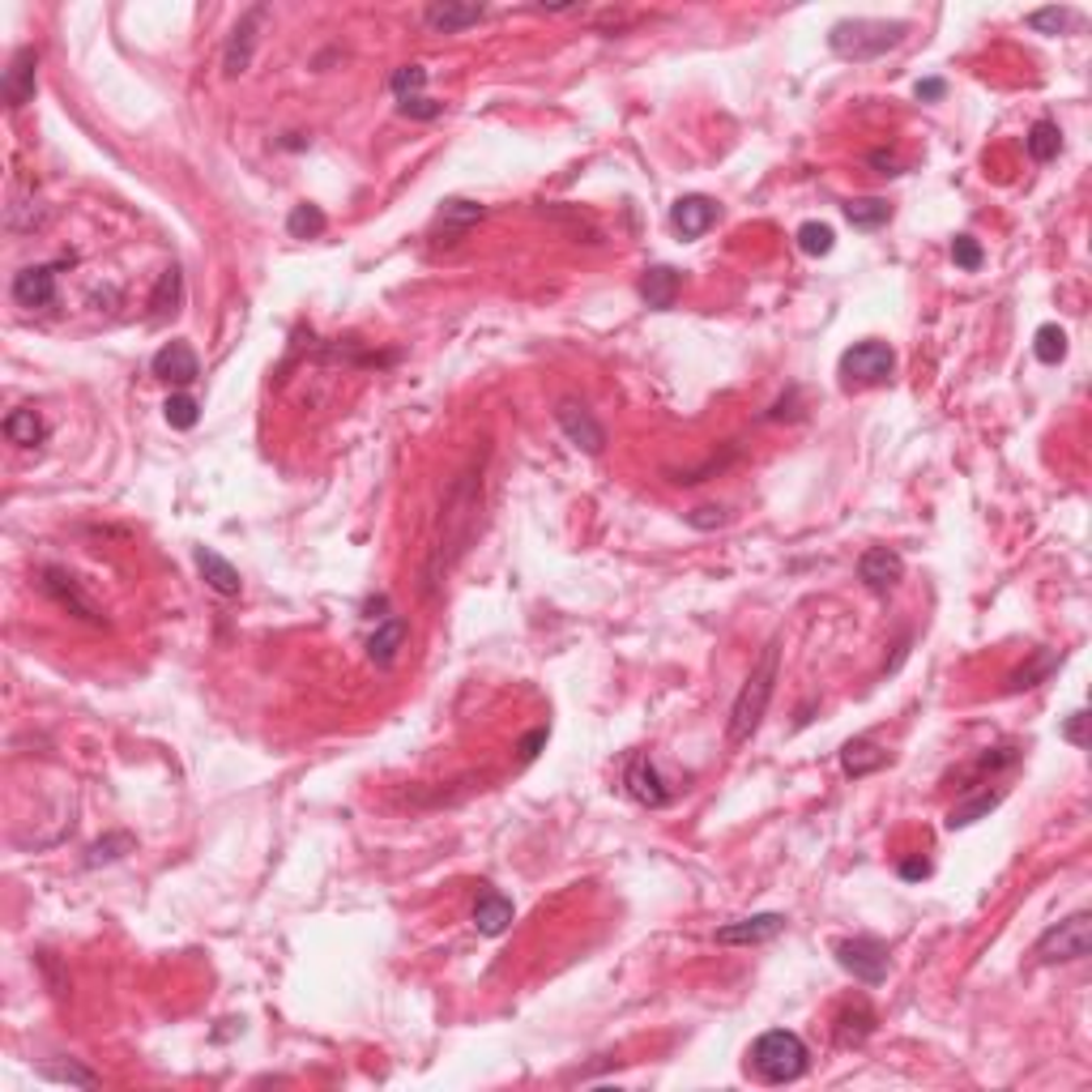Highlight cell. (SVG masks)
Segmentation results:
<instances>
[{"label": "cell", "mask_w": 1092, "mask_h": 1092, "mask_svg": "<svg viewBox=\"0 0 1092 1092\" xmlns=\"http://www.w3.org/2000/svg\"><path fill=\"white\" fill-rule=\"evenodd\" d=\"M777 674H781V641L772 636V641L764 645V653H760V662L751 666V674L743 678L739 696H735L730 725H725V743H730V747H743L760 730V721L768 713V700H772V692H777Z\"/></svg>", "instance_id": "1"}, {"label": "cell", "mask_w": 1092, "mask_h": 1092, "mask_svg": "<svg viewBox=\"0 0 1092 1092\" xmlns=\"http://www.w3.org/2000/svg\"><path fill=\"white\" fill-rule=\"evenodd\" d=\"M909 34V22H888V18H845L828 30V48L841 56V60H853V65H867V60H879L888 56L892 48H900Z\"/></svg>", "instance_id": "2"}, {"label": "cell", "mask_w": 1092, "mask_h": 1092, "mask_svg": "<svg viewBox=\"0 0 1092 1092\" xmlns=\"http://www.w3.org/2000/svg\"><path fill=\"white\" fill-rule=\"evenodd\" d=\"M806 1041L790 1028H768L751 1045V1067L764 1084H790L806 1075Z\"/></svg>", "instance_id": "3"}, {"label": "cell", "mask_w": 1092, "mask_h": 1092, "mask_svg": "<svg viewBox=\"0 0 1092 1092\" xmlns=\"http://www.w3.org/2000/svg\"><path fill=\"white\" fill-rule=\"evenodd\" d=\"M1088 951H1092V914H1084V909H1079V914H1071L1067 922L1050 926L1033 947V955H1037V961H1045V965L1084 961Z\"/></svg>", "instance_id": "4"}, {"label": "cell", "mask_w": 1092, "mask_h": 1092, "mask_svg": "<svg viewBox=\"0 0 1092 1092\" xmlns=\"http://www.w3.org/2000/svg\"><path fill=\"white\" fill-rule=\"evenodd\" d=\"M833 951H837V965L845 973H853V982H862V986H879L888 977V947L871 935L841 939Z\"/></svg>", "instance_id": "5"}, {"label": "cell", "mask_w": 1092, "mask_h": 1092, "mask_svg": "<svg viewBox=\"0 0 1092 1092\" xmlns=\"http://www.w3.org/2000/svg\"><path fill=\"white\" fill-rule=\"evenodd\" d=\"M896 368V354L888 342H858L841 354V376L845 384H884Z\"/></svg>", "instance_id": "6"}, {"label": "cell", "mask_w": 1092, "mask_h": 1092, "mask_svg": "<svg viewBox=\"0 0 1092 1092\" xmlns=\"http://www.w3.org/2000/svg\"><path fill=\"white\" fill-rule=\"evenodd\" d=\"M265 22H269V9H265V5H252V9L235 22L231 39H226V48H222V73H226V77L248 73V65H252V56H256V39H260V26H265Z\"/></svg>", "instance_id": "7"}, {"label": "cell", "mask_w": 1092, "mask_h": 1092, "mask_svg": "<svg viewBox=\"0 0 1092 1092\" xmlns=\"http://www.w3.org/2000/svg\"><path fill=\"white\" fill-rule=\"evenodd\" d=\"M555 423H560V431H564L580 452H589V457H598V452L606 448V427L594 419V409L580 405V401H572V397L555 405Z\"/></svg>", "instance_id": "8"}, {"label": "cell", "mask_w": 1092, "mask_h": 1092, "mask_svg": "<svg viewBox=\"0 0 1092 1092\" xmlns=\"http://www.w3.org/2000/svg\"><path fill=\"white\" fill-rule=\"evenodd\" d=\"M39 585H43V594H48L52 602H60L69 615H77V619H85V623H107L103 611L81 594V585H77L69 572H60V568H43V580H39Z\"/></svg>", "instance_id": "9"}, {"label": "cell", "mask_w": 1092, "mask_h": 1092, "mask_svg": "<svg viewBox=\"0 0 1092 1092\" xmlns=\"http://www.w3.org/2000/svg\"><path fill=\"white\" fill-rule=\"evenodd\" d=\"M904 576V560L892 551V546H871V551H862L858 560V580L871 589V594H888L896 589Z\"/></svg>", "instance_id": "10"}, {"label": "cell", "mask_w": 1092, "mask_h": 1092, "mask_svg": "<svg viewBox=\"0 0 1092 1092\" xmlns=\"http://www.w3.org/2000/svg\"><path fill=\"white\" fill-rule=\"evenodd\" d=\"M154 376L167 380V384H179V389H189L197 376H201V358L189 342H167L158 354H154Z\"/></svg>", "instance_id": "11"}, {"label": "cell", "mask_w": 1092, "mask_h": 1092, "mask_svg": "<svg viewBox=\"0 0 1092 1092\" xmlns=\"http://www.w3.org/2000/svg\"><path fill=\"white\" fill-rule=\"evenodd\" d=\"M623 786L636 802H645V806H666L670 802V790L662 781V772L649 755H631L627 760V772H623Z\"/></svg>", "instance_id": "12"}, {"label": "cell", "mask_w": 1092, "mask_h": 1092, "mask_svg": "<svg viewBox=\"0 0 1092 1092\" xmlns=\"http://www.w3.org/2000/svg\"><path fill=\"white\" fill-rule=\"evenodd\" d=\"M786 930V914H755V918H739L730 926L717 930V943L721 947H755V943H768Z\"/></svg>", "instance_id": "13"}, {"label": "cell", "mask_w": 1092, "mask_h": 1092, "mask_svg": "<svg viewBox=\"0 0 1092 1092\" xmlns=\"http://www.w3.org/2000/svg\"><path fill=\"white\" fill-rule=\"evenodd\" d=\"M34 69H39V52L34 48H18L5 77H0V95H5V103L18 111L34 99Z\"/></svg>", "instance_id": "14"}, {"label": "cell", "mask_w": 1092, "mask_h": 1092, "mask_svg": "<svg viewBox=\"0 0 1092 1092\" xmlns=\"http://www.w3.org/2000/svg\"><path fill=\"white\" fill-rule=\"evenodd\" d=\"M14 299L22 307H52L56 303V269L52 265H26L14 273Z\"/></svg>", "instance_id": "15"}, {"label": "cell", "mask_w": 1092, "mask_h": 1092, "mask_svg": "<svg viewBox=\"0 0 1092 1092\" xmlns=\"http://www.w3.org/2000/svg\"><path fill=\"white\" fill-rule=\"evenodd\" d=\"M487 18L482 5H457V0H436V5L423 9V26L436 34H462L470 26H478Z\"/></svg>", "instance_id": "16"}, {"label": "cell", "mask_w": 1092, "mask_h": 1092, "mask_svg": "<svg viewBox=\"0 0 1092 1092\" xmlns=\"http://www.w3.org/2000/svg\"><path fill=\"white\" fill-rule=\"evenodd\" d=\"M193 560H197L205 585L214 589L218 598H240V594H244V576H240V568H235L231 560H222L218 551H209V546H197Z\"/></svg>", "instance_id": "17"}, {"label": "cell", "mask_w": 1092, "mask_h": 1092, "mask_svg": "<svg viewBox=\"0 0 1092 1092\" xmlns=\"http://www.w3.org/2000/svg\"><path fill=\"white\" fill-rule=\"evenodd\" d=\"M482 218H487V209L478 201H444V209L436 218V244L452 248L457 240H466V231H470V226H478Z\"/></svg>", "instance_id": "18"}, {"label": "cell", "mask_w": 1092, "mask_h": 1092, "mask_svg": "<svg viewBox=\"0 0 1092 1092\" xmlns=\"http://www.w3.org/2000/svg\"><path fill=\"white\" fill-rule=\"evenodd\" d=\"M713 222H717V205L709 197H678L670 205V226L682 240H700Z\"/></svg>", "instance_id": "19"}, {"label": "cell", "mask_w": 1092, "mask_h": 1092, "mask_svg": "<svg viewBox=\"0 0 1092 1092\" xmlns=\"http://www.w3.org/2000/svg\"><path fill=\"white\" fill-rule=\"evenodd\" d=\"M678 291H682V273L670 269V265H653L645 269L641 278V299L653 307V312H670L678 303Z\"/></svg>", "instance_id": "20"}, {"label": "cell", "mask_w": 1092, "mask_h": 1092, "mask_svg": "<svg viewBox=\"0 0 1092 1092\" xmlns=\"http://www.w3.org/2000/svg\"><path fill=\"white\" fill-rule=\"evenodd\" d=\"M405 636H409V623L401 619V615H389V619H380L376 623V631H372V641H368V657L384 670V666H393L397 662V653H401V645H405Z\"/></svg>", "instance_id": "21"}, {"label": "cell", "mask_w": 1092, "mask_h": 1092, "mask_svg": "<svg viewBox=\"0 0 1092 1092\" xmlns=\"http://www.w3.org/2000/svg\"><path fill=\"white\" fill-rule=\"evenodd\" d=\"M513 918H517L513 900L499 896V892H482L478 904H474V926H478V935H487V939L504 935V930L513 926Z\"/></svg>", "instance_id": "22"}, {"label": "cell", "mask_w": 1092, "mask_h": 1092, "mask_svg": "<svg viewBox=\"0 0 1092 1092\" xmlns=\"http://www.w3.org/2000/svg\"><path fill=\"white\" fill-rule=\"evenodd\" d=\"M179 303H184V273L171 265V269H163V278H158V287L150 295V316H154V321H167V316L179 312Z\"/></svg>", "instance_id": "23"}, {"label": "cell", "mask_w": 1092, "mask_h": 1092, "mask_svg": "<svg viewBox=\"0 0 1092 1092\" xmlns=\"http://www.w3.org/2000/svg\"><path fill=\"white\" fill-rule=\"evenodd\" d=\"M888 764V751H879L871 739H853L841 747V768H845V777H867V772L884 768Z\"/></svg>", "instance_id": "24"}, {"label": "cell", "mask_w": 1092, "mask_h": 1092, "mask_svg": "<svg viewBox=\"0 0 1092 1092\" xmlns=\"http://www.w3.org/2000/svg\"><path fill=\"white\" fill-rule=\"evenodd\" d=\"M325 226H329V218H325V209L321 205H295L291 214H287V235L291 240H321L325 235Z\"/></svg>", "instance_id": "25"}, {"label": "cell", "mask_w": 1092, "mask_h": 1092, "mask_svg": "<svg viewBox=\"0 0 1092 1092\" xmlns=\"http://www.w3.org/2000/svg\"><path fill=\"white\" fill-rule=\"evenodd\" d=\"M845 218H849V226H858V231H875V226H884L892 218V205L884 197H858V201H845Z\"/></svg>", "instance_id": "26"}, {"label": "cell", "mask_w": 1092, "mask_h": 1092, "mask_svg": "<svg viewBox=\"0 0 1092 1092\" xmlns=\"http://www.w3.org/2000/svg\"><path fill=\"white\" fill-rule=\"evenodd\" d=\"M1024 146H1028V154H1033L1037 163H1050V158H1059V150H1063V132H1059L1054 120H1037V124L1028 128V136H1024Z\"/></svg>", "instance_id": "27"}, {"label": "cell", "mask_w": 1092, "mask_h": 1092, "mask_svg": "<svg viewBox=\"0 0 1092 1092\" xmlns=\"http://www.w3.org/2000/svg\"><path fill=\"white\" fill-rule=\"evenodd\" d=\"M5 440L18 448H34L43 440V419L34 409H9L5 415Z\"/></svg>", "instance_id": "28"}, {"label": "cell", "mask_w": 1092, "mask_h": 1092, "mask_svg": "<svg viewBox=\"0 0 1092 1092\" xmlns=\"http://www.w3.org/2000/svg\"><path fill=\"white\" fill-rule=\"evenodd\" d=\"M871 1028H875V1016L858 1003V1008L841 1012V1020H837V1041H841V1045H858V1041L871 1037Z\"/></svg>", "instance_id": "29"}, {"label": "cell", "mask_w": 1092, "mask_h": 1092, "mask_svg": "<svg viewBox=\"0 0 1092 1092\" xmlns=\"http://www.w3.org/2000/svg\"><path fill=\"white\" fill-rule=\"evenodd\" d=\"M163 415H167V423H171L175 431H193L197 419H201V405H197V397H189V393H171L167 405H163Z\"/></svg>", "instance_id": "30"}, {"label": "cell", "mask_w": 1092, "mask_h": 1092, "mask_svg": "<svg viewBox=\"0 0 1092 1092\" xmlns=\"http://www.w3.org/2000/svg\"><path fill=\"white\" fill-rule=\"evenodd\" d=\"M1033 354L1041 358V363H1063L1067 358V333L1059 329V325H1041L1037 333H1033Z\"/></svg>", "instance_id": "31"}, {"label": "cell", "mask_w": 1092, "mask_h": 1092, "mask_svg": "<svg viewBox=\"0 0 1092 1092\" xmlns=\"http://www.w3.org/2000/svg\"><path fill=\"white\" fill-rule=\"evenodd\" d=\"M833 244H837V235H833L828 222H802V226H798V248H802L806 256H828Z\"/></svg>", "instance_id": "32"}, {"label": "cell", "mask_w": 1092, "mask_h": 1092, "mask_svg": "<svg viewBox=\"0 0 1092 1092\" xmlns=\"http://www.w3.org/2000/svg\"><path fill=\"white\" fill-rule=\"evenodd\" d=\"M998 806V794H982V798H973V802H965V806H955L951 815H947V828L955 833V828H969V824H977L982 815H990Z\"/></svg>", "instance_id": "33"}, {"label": "cell", "mask_w": 1092, "mask_h": 1092, "mask_svg": "<svg viewBox=\"0 0 1092 1092\" xmlns=\"http://www.w3.org/2000/svg\"><path fill=\"white\" fill-rule=\"evenodd\" d=\"M1028 26L1041 30V34H1063V30L1079 26V14H1075V9H1037V14L1028 18Z\"/></svg>", "instance_id": "34"}, {"label": "cell", "mask_w": 1092, "mask_h": 1092, "mask_svg": "<svg viewBox=\"0 0 1092 1092\" xmlns=\"http://www.w3.org/2000/svg\"><path fill=\"white\" fill-rule=\"evenodd\" d=\"M389 85H393L397 99H415L419 90L427 85V69H423V65H401V69L389 77Z\"/></svg>", "instance_id": "35"}, {"label": "cell", "mask_w": 1092, "mask_h": 1092, "mask_svg": "<svg viewBox=\"0 0 1092 1092\" xmlns=\"http://www.w3.org/2000/svg\"><path fill=\"white\" fill-rule=\"evenodd\" d=\"M128 849H132V837H128V833H116V837H107V841H99V845H90L85 867H103V862H116V858H124Z\"/></svg>", "instance_id": "36"}, {"label": "cell", "mask_w": 1092, "mask_h": 1092, "mask_svg": "<svg viewBox=\"0 0 1092 1092\" xmlns=\"http://www.w3.org/2000/svg\"><path fill=\"white\" fill-rule=\"evenodd\" d=\"M951 260H955V269L977 273L982 260H986V252H982V244H977L973 235H955V240H951Z\"/></svg>", "instance_id": "37"}, {"label": "cell", "mask_w": 1092, "mask_h": 1092, "mask_svg": "<svg viewBox=\"0 0 1092 1092\" xmlns=\"http://www.w3.org/2000/svg\"><path fill=\"white\" fill-rule=\"evenodd\" d=\"M397 111L409 116V120H440V116H444V107L431 103V99H423V95H415V99H397Z\"/></svg>", "instance_id": "38"}, {"label": "cell", "mask_w": 1092, "mask_h": 1092, "mask_svg": "<svg viewBox=\"0 0 1092 1092\" xmlns=\"http://www.w3.org/2000/svg\"><path fill=\"white\" fill-rule=\"evenodd\" d=\"M43 1075H48V1079H60V1084H81V1088H95V1084H99L95 1075L81 1071V1067H73V1063H69V1067H43Z\"/></svg>", "instance_id": "39"}, {"label": "cell", "mask_w": 1092, "mask_h": 1092, "mask_svg": "<svg viewBox=\"0 0 1092 1092\" xmlns=\"http://www.w3.org/2000/svg\"><path fill=\"white\" fill-rule=\"evenodd\" d=\"M725 521H730V513H725V508H713V504L688 513V525H696V529H717V525H725Z\"/></svg>", "instance_id": "40"}, {"label": "cell", "mask_w": 1092, "mask_h": 1092, "mask_svg": "<svg viewBox=\"0 0 1092 1092\" xmlns=\"http://www.w3.org/2000/svg\"><path fill=\"white\" fill-rule=\"evenodd\" d=\"M914 95H918L922 103H939V99L947 95V81H943V77H926V81L914 85Z\"/></svg>", "instance_id": "41"}, {"label": "cell", "mask_w": 1092, "mask_h": 1092, "mask_svg": "<svg viewBox=\"0 0 1092 1092\" xmlns=\"http://www.w3.org/2000/svg\"><path fill=\"white\" fill-rule=\"evenodd\" d=\"M926 875H930V862H926V858H904V862H900V879L914 884V879H926Z\"/></svg>", "instance_id": "42"}, {"label": "cell", "mask_w": 1092, "mask_h": 1092, "mask_svg": "<svg viewBox=\"0 0 1092 1092\" xmlns=\"http://www.w3.org/2000/svg\"><path fill=\"white\" fill-rule=\"evenodd\" d=\"M1084 725H1088V713L1079 709V713H1071V721L1063 725V739L1067 743H1075V747H1084Z\"/></svg>", "instance_id": "43"}, {"label": "cell", "mask_w": 1092, "mask_h": 1092, "mask_svg": "<svg viewBox=\"0 0 1092 1092\" xmlns=\"http://www.w3.org/2000/svg\"><path fill=\"white\" fill-rule=\"evenodd\" d=\"M871 167H875L879 175H900V163H896V154H884V150H875V154H871Z\"/></svg>", "instance_id": "44"}, {"label": "cell", "mask_w": 1092, "mask_h": 1092, "mask_svg": "<svg viewBox=\"0 0 1092 1092\" xmlns=\"http://www.w3.org/2000/svg\"><path fill=\"white\" fill-rule=\"evenodd\" d=\"M542 743H546V730H533V735H529V739H525V743H521V760H533V755H538V747H542Z\"/></svg>", "instance_id": "45"}]
</instances>
